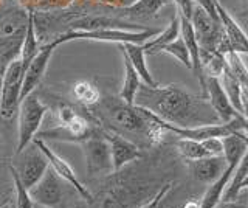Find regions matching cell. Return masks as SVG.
Instances as JSON below:
<instances>
[{"label":"cell","mask_w":248,"mask_h":208,"mask_svg":"<svg viewBox=\"0 0 248 208\" xmlns=\"http://www.w3.org/2000/svg\"><path fill=\"white\" fill-rule=\"evenodd\" d=\"M58 47H59V42L56 39L44 44L42 47H39L37 55L33 58V61L28 64L27 70H25V76H23V82H22V90H20V101L27 95L33 94L36 87L41 84L44 75L46 72V67H48L50 59L53 56L54 50Z\"/></svg>","instance_id":"12"},{"label":"cell","mask_w":248,"mask_h":208,"mask_svg":"<svg viewBox=\"0 0 248 208\" xmlns=\"http://www.w3.org/2000/svg\"><path fill=\"white\" fill-rule=\"evenodd\" d=\"M121 53H123V61H124V81H123V87L120 90V98L127 104H135V96H137L140 86H141V78H140V75L137 73L134 65L130 64L126 53L124 51Z\"/></svg>","instance_id":"18"},{"label":"cell","mask_w":248,"mask_h":208,"mask_svg":"<svg viewBox=\"0 0 248 208\" xmlns=\"http://www.w3.org/2000/svg\"><path fill=\"white\" fill-rule=\"evenodd\" d=\"M23 76H25V65L19 56L3 68L2 87H0V115L5 120L13 118L19 109Z\"/></svg>","instance_id":"6"},{"label":"cell","mask_w":248,"mask_h":208,"mask_svg":"<svg viewBox=\"0 0 248 208\" xmlns=\"http://www.w3.org/2000/svg\"><path fill=\"white\" fill-rule=\"evenodd\" d=\"M10 173L13 177V182H14V208H36L34 200L31 199L30 196V191L23 187V183L20 182L17 171L14 169L13 165H10Z\"/></svg>","instance_id":"24"},{"label":"cell","mask_w":248,"mask_h":208,"mask_svg":"<svg viewBox=\"0 0 248 208\" xmlns=\"http://www.w3.org/2000/svg\"><path fill=\"white\" fill-rule=\"evenodd\" d=\"M245 2H247V6H248V0H245Z\"/></svg>","instance_id":"36"},{"label":"cell","mask_w":248,"mask_h":208,"mask_svg":"<svg viewBox=\"0 0 248 208\" xmlns=\"http://www.w3.org/2000/svg\"><path fill=\"white\" fill-rule=\"evenodd\" d=\"M174 144H175L177 152L180 154L186 161L209 157L208 152L203 148V144H202V142L191 140V138H178Z\"/></svg>","instance_id":"23"},{"label":"cell","mask_w":248,"mask_h":208,"mask_svg":"<svg viewBox=\"0 0 248 208\" xmlns=\"http://www.w3.org/2000/svg\"><path fill=\"white\" fill-rule=\"evenodd\" d=\"M96 2H99V3H103V0H96Z\"/></svg>","instance_id":"34"},{"label":"cell","mask_w":248,"mask_h":208,"mask_svg":"<svg viewBox=\"0 0 248 208\" xmlns=\"http://www.w3.org/2000/svg\"><path fill=\"white\" fill-rule=\"evenodd\" d=\"M11 208H14V205H13V207H11Z\"/></svg>","instance_id":"37"},{"label":"cell","mask_w":248,"mask_h":208,"mask_svg":"<svg viewBox=\"0 0 248 208\" xmlns=\"http://www.w3.org/2000/svg\"><path fill=\"white\" fill-rule=\"evenodd\" d=\"M194 3L199 5L202 10H205V11L208 13V16H211L214 20L220 22V19H219V13H217V8H216L217 0H194Z\"/></svg>","instance_id":"27"},{"label":"cell","mask_w":248,"mask_h":208,"mask_svg":"<svg viewBox=\"0 0 248 208\" xmlns=\"http://www.w3.org/2000/svg\"><path fill=\"white\" fill-rule=\"evenodd\" d=\"M19 160L16 161L14 169L17 171V176L23 187L27 190L33 188L34 185L42 179V176L48 169V160L44 156V152L31 142L25 149L16 154Z\"/></svg>","instance_id":"7"},{"label":"cell","mask_w":248,"mask_h":208,"mask_svg":"<svg viewBox=\"0 0 248 208\" xmlns=\"http://www.w3.org/2000/svg\"><path fill=\"white\" fill-rule=\"evenodd\" d=\"M28 191L34 204L44 208H58L65 196L64 180L50 166L42 176V179Z\"/></svg>","instance_id":"9"},{"label":"cell","mask_w":248,"mask_h":208,"mask_svg":"<svg viewBox=\"0 0 248 208\" xmlns=\"http://www.w3.org/2000/svg\"><path fill=\"white\" fill-rule=\"evenodd\" d=\"M33 143L44 152V156L46 157V160H48V165L53 171L56 173L65 183H68L70 187H73V190L81 196L82 200H85V202H92L93 194L87 188H85V185L81 183V180L78 179L75 171H73V168L68 165V161H65L61 156H58V154L54 152L44 140H41V138H34Z\"/></svg>","instance_id":"11"},{"label":"cell","mask_w":248,"mask_h":208,"mask_svg":"<svg viewBox=\"0 0 248 208\" xmlns=\"http://www.w3.org/2000/svg\"><path fill=\"white\" fill-rule=\"evenodd\" d=\"M183 208H200V200H197V199H189L188 202L183 205Z\"/></svg>","instance_id":"31"},{"label":"cell","mask_w":248,"mask_h":208,"mask_svg":"<svg viewBox=\"0 0 248 208\" xmlns=\"http://www.w3.org/2000/svg\"><path fill=\"white\" fill-rule=\"evenodd\" d=\"M174 2H175L177 6H178V14L191 20L192 11H194V6H196V3H194V0H174Z\"/></svg>","instance_id":"28"},{"label":"cell","mask_w":248,"mask_h":208,"mask_svg":"<svg viewBox=\"0 0 248 208\" xmlns=\"http://www.w3.org/2000/svg\"><path fill=\"white\" fill-rule=\"evenodd\" d=\"M135 104L178 128H199L222 123L208 96L202 94L194 95L177 84L155 87L141 84L137 92Z\"/></svg>","instance_id":"1"},{"label":"cell","mask_w":248,"mask_h":208,"mask_svg":"<svg viewBox=\"0 0 248 208\" xmlns=\"http://www.w3.org/2000/svg\"><path fill=\"white\" fill-rule=\"evenodd\" d=\"M206 96L222 123H230L240 115L231 104L222 81L217 76H206Z\"/></svg>","instance_id":"13"},{"label":"cell","mask_w":248,"mask_h":208,"mask_svg":"<svg viewBox=\"0 0 248 208\" xmlns=\"http://www.w3.org/2000/svg\"><path fill=\"white\" fill-rule=\"evenodd\" d=\"M247 176H248V149L245 151L244 157L240 159L234 173H232L227 188L223 191L222 200H237L240 194V187H242V182L245 180Z\"/></svg>","instance_id":"19"},{"label":"cell","mask_w":248,"mask_h":208,"mask_svg":"<svg viewBox=\"0 0 248 208\" xmlns=\"http://www.w3.org/2000/svg\"><path fill=\"white\" fill-rule=\"evenodd\" d=\"M189 169L194 176V179L200 183H213L222 176V173L227 168V161L223 156L217 157H203L199 160H191Z\"/></svg>","instance_id":"15"},{"label":"cell","mask_w":248,"mask_h":208,"mask_svg":"<svg viewBox=\"0 0 248 208\" xmlns=\"http://www.w3.org/2000/svg\"><path fill=\"white\" fill-rule=\"evenodd\" d=\"M178 36H180V17H178V14H177L163 32L155 34L152 39L143 44L146 55H157V53L161 51V48L165 47V45L175 41Z\"/></svg>","instance_id":"17"},{"label":"cell","mask_w":248,"mask_h":208,"mask_svg":"<svg viewBox=\"0 0 248 208\" xmlns=\"http://www.w3.org/2000/svg\"><path fill=\"white\" fill-rule=\"evenodd\" d=\"M42 208H44V207H42Z\"/></svg>","instance_id":"38"},{"label":"cell","mask_w":248,"mask_h":208,"mask_svg":"<svg viewBox=\"0 0 248 208\" xmlns=\"http://www.w3.org/2000/svg\"><path fill=\"white\" fill-rule=\"evenodd\" d=\"M2 208H10V205H3Z\"/></svg>","instance_id":"33"},{"label":"cell","mask_w":248,"mask_h":208,"mask_svg":"<svg viewBox=\"0 0 248 208\" xmlns=\"http://www.w3.org/2000/svg\"><path fill=\"white\" fill-rule=\"evenodd\" d=\"M72 94L75 96L76 101H79L82 106L85 107H93L99 103L101 99V92L99 89L95 86L93 82L90 81H85V80H81V81H76L72 87Z\"/></svg>","instance_id":"20"},{"label":"cell","mask_w":248,"mask_h":208,"mask_svg":"<svg viewBox=\"0 0 248 208\" xmlns=\"http://www.w3.org/2000/svg\"><path fill=\"white\" fill-rule=\"evenodd\" d=\"M135 2H137V0H103V5L112 6V8L124 10V8H129V6L134 5Z\"/></svg>","instance_id":"29"},{"label":"cell","mask_w":248,"mask_h":208,"mask_svg":"<svg viewBox=\"0 0 248 208\" xmlns=\"http://www.w3.org/2000/svg\"><path fill=\"white\" fill-rule=\"evenodd\" d=\"M244 190H248V176L245 177V180L242 182V187H240V191H244Z\"/></svg>","instance_id":"32"},{"label":"cell","mask_w":248,"mask_h":208,"mask_svg":"<svg viewBox=\"0 0 248 208\" xmlns=\"http://www.w3.org/2000/svg\"><path fill=\"white\" fill-rule=\"evenodd\" d=\"M223 89L227 92V95L230 98L231 104L234 106V109L240 113L244 115L245 113V109H244V104H242V95H240V87H239V80L234 73H231L227 67H225L223 70Z\"/></svg>","instance_id":"22"},{"label":"cell","mask_w":248,"mask_h":208,"mask_svg":"<svg viewBox=\"0 0 248 208\" xmlns=\"http://www.w3.org/2000/svg\"><path fill=\"white\" fill-rule=\"evenodd\" d=\"M214 208H248L244 202L239 200H220Z\"/></svg>","instance_id":"30"},{"label":"cell","mask_w":248,"mask_h":208,"mask_svg":"<svg viewBox=\"0 0 248 208\" xmlns=\"http://www.w3.org/2000/svg\"><path fill=\"white\" fill-rule=\"evenodd\" d=\"M205 151L208 152L209 157H217V156H223V142L219 137H211L206 138V140H202Z\"/></svg>","instance_id":"26"},{"label":"cell","mask_w":248,"mask_h":208,"mask_svg":"<svg viewBox=\"0 0 248 208\" xmlns=\"http://www.w3.org/2000/svg\"><path fill=\"white\" fill-rule=\"evenodd\" d=\"M30 13L19 2L0 10V63L3 68L19 56Z\"/></svg>","instance_id":"3"},{"label":"cell","mask_w":248,"mask_h":208,"mask_svg":"<svg viewBox=\"0 0 248 208\" xmlns=\"http://www.w3.org/2000/svg\"><path fill=\"white\" fill-rule=\"evenodd\" d=\"M160 53H168V55L174 56L175 59L180 61V63H182L185 67L192 68L189 51H188V48H186V44H185V41H183V37H182V36H178L175 41H172L170 44L165 45V47L161 48Z\"/></svg>","instance_id":"25"},{"label":"cell","mask_w":248,"mask_h":208,"mask_svg":"<svg viewBox=\"0 0 248 208\" xmlns=\"http://www.w3.org/2000/svg\"><path fill=\"white\" fill-rule=\"evenodd\" d=\"M155 34H158L157 30L152 28H96L92 32H67L56 37V41L65 44L68 41H96V42H112V44H144Z\"/></svg>","instance_id":"4"},{"label":"cell","mask_w":248,"mask_h":208,"mask_svg":"<svg viewBox=\"0 0 248 208\" xmlns=\"http://www.w3.org/2000/svg\"><path fill=\"white\" fill-rule=\"evenodd\" d=\"M216 8H217V13H219V19L223 27V33H225V37H227L230 51L247 53L248 55V36L245 34V32L239 27L237 22L230 16V13L219 3V0H217V3H216Z\"/></svg>","instance_id":"14"},{"label":"cell","mask_w":248,"mask_h":208,"mask_svg":"<svg viewBox=\"0 0 248 208\" xmlns=\"http://www.w3.org/2000/svg\"><path fill=\"white\" fill-rule=\"evenodd\" d=\"M121 51L126 53V56L129 58L130 64L134 65V68L137 70V73L140 75L143 84L149 87H155L158 86V82L154 80V76L151 75L149 68H147L146 64V51L143 44H118Z\"/></svg>","instance_id":"16"},{"label":"cell","mask_w":248,"mask_h":208,"mask_svg":"<svg viewBox=\"0 0 248 208\" xmlns=\"http://www.w3.org/2000/svg\"><path fill=\"white\" fill-rule=\"evenodd\" d=\"M103 135L108 142V146H110L113 173H120L127 165H130L132 161L143 159L141 148L137 143L129 140V138L116 134L113 130H108L106 128H103Z\"/></svg>","instance_id":"10"},{"label":"cell","mask_w":248,"mask_h":208,"mask_svg":"<svg viewBox=\"0 0 248 208\" xmlns=\"http://www.w3.org/2000/svg\"><path fill=\"white\" fill-rule=\"evenodd\" d=\"M81 146H82L89 176L108 174L110 171H113L110 146H108V142L103 135V128H101L99 132L93 134L87 140H84Z\"/></svg>","instance_id":"8"},{"label":"cell","mask_w":248,"mask_h":208,"mask_svg":"<svg viewBox=\"0 0 248 208\" xmlns=\"http://www.w3.org/2000/svg\"><path fill=\"white\" fill-rule=\"evenodd\" d=\"M165 5H166L165 0H137L129 8H124L123 13L130 17L147 19L155 16Z\"/></svg>","instance_id":"21"},{"label":"cell","mask_w":248,"mask_h":208,"mask_svg":"<svg viewBox=\"0 0 248 208\" xmlns=\"http://www.w3.org/2000/svg\"><path fill=\"white\" fill-rule=\"evenodd\" d=\"M165 2H166V3H168V2H170V0H165Z\"/></svg>","instance_id":"35"},{"label":"cell","mask_w":248,"mask_h":208,"mask_svg":"<svg viewBox=\"0 0 248 208\" xmlns=\"http://www.w3.org/2000/svg\"><path fill=\"white\" fill-rule=\"evenodd\" d=\"M19 138L17 146H16V154L23 151L27 146L34 140L39 129L42 126V121L45 118L48 107H46L41 98L34 92L27 95L19 104Z\"/></svg>","instance_id":"5"},{"label":"cell","mask_w":248,"mask_h":208,"mask_svg":"<svg viewBox=\"0 0 248 208\" xmlns=\"http://www.w3.org/2000/svg\"><path fill=\"white\" fill-rule=\"evenodd\" d=\"M90 111L101 126L113 130L141 146H160L168 130L161 126L160 118L151 111L137 104H127L118 98L101 96L96 106Z\"/></svg>","instance_id":"2"}]
</instances>
